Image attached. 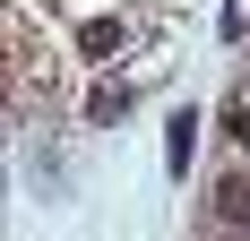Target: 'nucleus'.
Instances as JSON below:
<instances>
[{
  "mask_svg": "<svg viewBox=\"0 0 250 241\" xmlns=\"http://www.w3.org/2000/svg\"><path fill=\"white\" fill-rule=\"evenodd\" d=\"M207 216H216V233H250V164L216 172V190H207Z\"/></svg>",
  "mask_w": 250,
  "mask_h": 241,
  "instance_id": "obj_1",
  "label": "nucleus"
},
{
  "mask_svg": "<svg viewBox=\"0 0 250 241\" xmlns=\"http://www.w3.org/2000/svg\"><path fill=\"white\" fill-rule=\"evenodd\" d=\"M190 155H199V112H173L164 120V164H173V181L190 172Z\"/></svg>",
  "mask_w": 250,
  "mask_h": 241,
  "instance_id": "obj_2",
  "label": "nucleus"
},
{
  "mask_svg": "<svg viewBox=\"0 0 250 241\" xmlns=\"http://www.w3.org/2000/svg\"><path fill=\"white\" fill-rule=\"evenodd\" d=\"M129 103H138L129 86H95V95H86V120H95V129H112V120L129 112Z\"/></svg>",
  "mask_w": 250,
  "mask_h": 241,
  "instance_id": "obj_3",
  "label": "nucleus"
},
{
  "mask_svg": "<svg viewBox=\"0 0 250 241\" xmlns=\"http://www.w3.org/2000/svg\"><path fill=\"white\" fill-rule=\"evenodd\" d=\"M216 129H225V138H233V146H242V155H250V103H242V95H233L225 112H216Z\"/></svg>",
  "mask_w": 250,
  "mask_h": 241,
  "instance_id": "obj_4",
  "label": "nucleus"
},
{
  "mask_svg": "<svg viewBox=\"0 0 250 241\" xmlns=\"http://www.w3.org/2000/svg\"><path fill=\"white\" fill-rule=\"evenodd\" d=\"M104 52H121V18H95V26H86V60H104Z\"/></svg>",
  "mask_w": 250,
  "mask_h": 241,
  "instance_id": "obj_5",
  "label": "nucleus"
},
{
  "mask_svg": "<svg viewBox=\"0 0 250 241\" xmlns=\"http://www.w3.org/2000/svg\"><path fill=\"white\" fill-rule=\"evenodd\" d=\"M216 241H250V233H216Z\"/></svg>",
  "mask_w": 250,
  "mask_h": 241,
  "instance_id": "obj_6",
  "label": "nucleus"
}]
</instances>
